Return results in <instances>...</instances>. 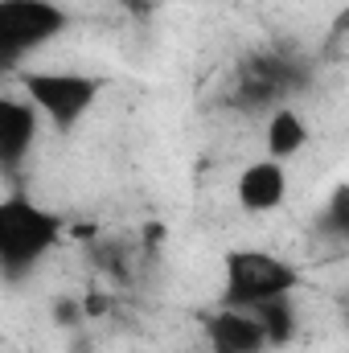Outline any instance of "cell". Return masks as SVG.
<instances>
[{
    "instance_id": "6da1fadb",
    "label": "cell",
    "mask_w": 349,
    "mask_h": 353,
    "mask_svg": "<svg viewBox=\"0 0 349 353\" xmlns=\"http://www.w3.org/2000/svg\"><path fill=\"white\" fill-rule=\"evenodd\" d=\"M66 222L62 214L37 205L25 193H4L0 197V271L8 283L25 279L33 267H41L62 243Z\"/></svg>"
},
{
    "instance_id": "7a4b0ae2",
    "label": "cell",
    "mask_w": 349,
    "mask_h": 353,
    "mask_svg": "<svg viewBox=\"0 0 349 353\" xmlns=\"http://www.w3.org/2000/svg\"><path fill=\"white\" fill-rule=\"evenodd\" d=\"M300 288V271L275 251L239 247L222 263V304L230 308H259L267 300L292 296Z\"/></svg>"
},
{
    "instance_id": "3957f363",
    "label": "cell",
    "mask_w": 349,
    "mask_h": 353,
    "mask_svg": "<svg viewBox=\"0 0 349 353\" xmlns=\"http://www.w3.org/2000/svg\"><path fill=\"white\" fill-rule=\"evenodd\" d=\"M103 83L79 74V70H25L21 74V94L41 111V119L54 132H74L90 115Z\"/></svg>"
},
{
    "instance_id": "277c9868",
    "label": "cell",
    "mask_w": 349,
    "mask_h": 353,
    "mask_svg": "<svg viewBox=\"0 0 349 353\" xmlns=\"http://www.w3.org/2000/svg\"><path fill=\"white\" fill-rule=\"evenodd\" d=\"M70 12L58 0H0V58L17 66L25 54L41 50L58 33H66Z\"/></svg>"
},
{
    "instance_id": "5b68a950",
    "label": "cell",
    "mask_w": 349,
    "mask_h": 353,
    "mask_svg": "<svg viewBox=\"0 0 349 353\" xmlns=\"http://www.w3.org/2000/svg\"><path fill=\"white\" fill-rule=\"evenodd\" d=\"M304 83V66L288 54H251L239 70L235 103L243 111H275L283 99Z\"/></svg>"
},
{
    "instance_id": "8992f818",
    "label": "cell",
    "mask_w": 349,
    "mask_h": 353,
    "mask_svg": "<svg viewBox=\"0 0 349 353\" xmlns=\"http://www.w3.org/2000/svg\"><path fill=\"white\" fill-rule=\"evenodd\" d=\"M37 128H41V111L25 94H4L0 99V169L8 176L33 152Z\"/></svg>"
},
{
    "instance_id": "52a82bcc",
    "label": "cell",
    "mask_w": 349,
    "mask_h": 353,
    "mask_svg": "<svg viewBox=\"0 0 349 353\" xmlns=\"http://www.w3.org/2000/svg\"><path fill=\"white\" fill-rule=\"evenodd\" d=\"M206 345H210V353H263V350H271L259 316L251 308H230V304H218V312L206 316Z\"/></svg>"
},
{
    "instance_id": "ba28073f",
    "label": "cell",
    "mask_w": 349,
    "mask_h": 353,
    "mask_svg": "<svg viewBox=\"0 0 349 353\" xmlns=\"http://www.w3.org/2000/svg\"><path fill=\"white\" fill-rule=\"evenodd\" d=\"M235 197H239V205L247 214H271V210H279L288 201V169H283V161H275V157L251 161L239 173V181H235Z\"/></svg>"
},
{
    "instance_id": "9c48e42d",
    "label": "cell",
    "mask_w": 349,
    "mask_h": 353,
    "mask_svg": "<svg viewBox=\"0 0 349 353\" xmlns=\"http://www.w3.org/2000/svg\"><path fill=\"white\" fill-rule=\"evenodd\" d=\"M263 140H267V157L288 161V157L304 152V144H308V123H304L300 111L275 107V111L267 115V123H263Z\"/></svg>"
},
{
    "instance_id": "30bf717a",
    "label": "cell",
    "mask_w": 349,
    "mask_h": 353,
    "mask_svg": "<svg viewBox=\"0 0 349 353\" xmlns=\"http://www.w3.org/2000/svg\"><path fill=\"white\" fill-rule=\"evenodd\" d=\"M251 312L259 316V325H263V333H267V345H271V350H279V345L292 341V333H296V308H292V296L267 300V304L251 308Z\"/></svg>"
},
{
    "instance_id": "8fae6325",
    "label": "cell",
    "mask_w": 349,
    "mask_h": 353,
    "mask_svg": "<svg viewBox=\"0 0 349 353\" xmlns=\"http://www.w3.org/2000/svg\"><path fill=\"white\" fill-rule=\"evenodd\" d=\"M317 226H321V234H325V239L349 243V181L333 189V197L325 201V210H321V222H317Z\"/></svg>"
}]
</instances>
